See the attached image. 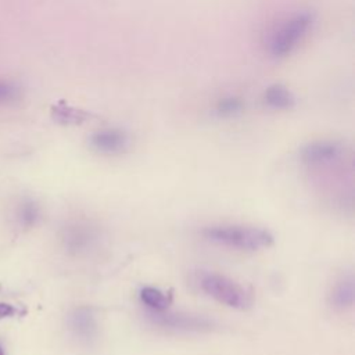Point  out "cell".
<instances>
[{
  "label": "cell",
  "instance_id": "cell-1",
  "mask_svg": "<svg viewBox=\"0 0 355 355\" xmlns=\"http://www.w3.org/2000/svg\"><path fill=\"white\" fill-rule=\"evenodd\" d=\"M201 236L211 243L241 251H259L273 244L269 230L252 225H211L201 230Z\"/></svg>",
  "mask_w": 355,
  "mask_h": 355
},
{
  "label": "cell",
  "instance_id": "cell-2",
  "mask_svg": "<svg viewBox=\"0 0 355 355\" xmlns=\"http://www.w3.org/2000/svg\"><path fill=\"white\" fill-rule=\"evenodd\" d=\"M198 287L202 293L214 298L216 302L233 309H247L251 306L252 302L250 293L240 283L220 273H200Z\"/></svg>",
  "mask_w": 355,
  "mask_h": 355
},
{
  "label": "cell",
  "instance_id": "cell-3",
  "mask_svg": "<svg viewBox=\"0 0 355 355\" xmlns=\"http://www.w3.org/2000/svg\"><path fill=\"white\" fill-rule=\"evenodd\" d=\"M313 24V15L301 11L288 18L272 36L270 54L273 57H284L290 54L304 39Z\"/></svg>",
  "mask_w": 355,
  "mask_h": 355
},
{
  "label": "cell",
  "instance_id": "cell-4",
  "mask_svg": "<svg viewBox=\"0 0 355 355\" xmlns=\"http://www.w3.org/2000/svg\"><path fill=\"white\" fill-rule=\"evenodd\" d=\"M148 318L157 326L183 333L211 331L216 326L215 320L209 319L208 316L190 312H173L169 309L161 312L148 311Z\"/></svg>",
  "mask_w": 355,
  "mask_h": 355
},
{
  "label": "cell",
  "instance_id": "cell-5",
  "mask_svg": "<svg viewBox=\"0 0 355 355\" xmlns=\"http://www.w3.org/2000/svg\"><path fill=\"white\" fill-rule=\"evenodd\" d=\"M345 148L336 140H315L305 144L300 151V158L304 165L311 169L331 168L341 162Z\"/></svg>",
  "mask_w": 355,
  "mask_h": 355
},
{
  "label": "cell",
  "instance_id": "cell-6",
  "mask_svg": "<svg viewBox=\"0 0 355 355\" xmlns=\"http://www.w3.org/2000/svg\"><path fill=\"white\" fill-rule=\"evenodd\" d=\"M129 136L126 132L115 128H107L96 130L90 139L89 144L90 147L104 155H116L122 154L129 147Z\"/></svg>",
  "mask_w": 355,
  "mask_h": 355
},
{
  "label": "cell",
  "instance_id": "cell-7",
  "mask_svg": "<svg viewBox=\"0 0 355 355\" xmlns=\"http://www.w3.org/2000/svg\"><path fill=\"white\" fill-rule=\"evenodd\" d=\"M68 326L73 336L86 344L94 341L98 336V322L93 308L82 305L75 308L68 316Z\"/></svg>",
  "mask_w": 355,
  "mask_h": 355
},
{
  "label": "cell",
  "instance_id": "cell-8",
  "mask_svg": "<svg viewBox=\"0 0 355 355\" xmlns=\"http://www.w3.org/2000/svg\"><path fill=\"white\" fill-rule=\"evenodd\" d=\"M355 301V280L351 273L341 276L331 287L329 304L338 312H345L354 306Z\"/></svg>",
  "mask_w": 355,
  "mask_h": 355
},
{
  "label": "cell",
  "instance_id": "cell-9",
  "mask_svg": "<svg viewBox=\"0 0 355 355\" xmlns=\"http://www.w3.org/2000/svg\"><path fill=\"white\" fill-rule=\"evenodd\" d=\"M97 229L90 226V225H73L71 226V229L68 230L67 234V243L68 247L76 252L79 251H86L87 248H90L93 245V243L97 241Z\"/></svg>",
  "mask_w": 355,
  "mask_h": 355
},
{
  "label": "cell",
  "instance_id": "cell-10",
  "mask_svg": "<svg viewBox=\"0 0 355 355\" xmlns=\"http://www.w3.org/2000/svg\"><path fill=\"white\" fill-rule=\"evenodd\" d=\"M139 298L150 312L166 311L172 302V295L169 293L154 286H143L139 291Z\"/></svg>",
  "mask_w": 355,
  "mask_h": 355
},
{
  "label": "cell",
  "instance_id": "cell-11",
  "mask_svg": "<svg viewBox=\"0 0 355 355\" xmlns=\"http://www.w3.org/2000/svg\"><path fill=\"white\" fill-rule=\"evenodd\" d=\"M263 101L268 107L273 110H288L294 107L295 97L283 85H272L263 93Z\"/></svg>",
  "mask_w": 355,
  "mask_h": 355
},
{
  "label": "cell",
  "instance_id": "cell-12",
  "mask_svg": "<svg viewBox=\"0 0 355 355\" xmlns=\"http://www.w3.org/2000/svg\"><path fill=\"white\" fill-rule=\"evenodd\" d=\"M51 116L55 122L61 125H79L87 119V112L71 107L64 101H60L58 104L53 105Z\"/></svg>",
  "mask_w": 355,
  "mask_h": 355
},
{
  "label": "cell",
  "instance_id": "cell-13",
  "mask_svg": "<svg viewBox=\"0 0 355 355\" xmlns=\"http://www.w3.org/2000/svg\"><path fill=\"white\" fill-rule=\"evenodd\" d=\"M244 103L240 97L227 96L218 101L216 104V114L219 116H234L243 111Z\"/></svg>",
  "mask_w": 355,
  "mask_h": 355
},
{
  "label": "cell",
  "instance_id": "cell-14",
  "mask_svg": "<svg viewBox=\"0 0 355 355\" xmlns=\"http://www.w3.org/2000/svg\"><path fill=\"white\" fill-rule=\"evenodd\" d=\"M19 97V89L11 82L0 80V103L15 101Z\"/></svg>",
  "mask_w": 355,
  "mask_h": 355
},
{
  "label": "cell",
  "instance_id": "cell-15",
  "mask_svg": "<svg viewBox=\"0 0 355 355\" xmlns=\"http://www.w3.org/2000/svg\"><path fill=\"white\" fill-rule=\"evenodd\" d=\"M37 218V209L33 204H25L24 207V211H22V219L25 220V223L31 225L36 220Z\"/></svg>",
  "mask_w": 355,
  "mask_h": 355
},
{
  "label": "cell",
  "instance_id": "cell-16",
  "mask_svg": "<svg viewBox=\"0 0 355 355\" xmlns=\"http://www.w3.org/2000/svg\"><path fill=\"white\" fill-rule=\"evenodd\" d=\"M15 313H17V309L12 305L6 304V302H0V320L4 319V318H10Z\"/></svg>",
  "mask_w": 355,
  "mask_h": 355
},
{
  "label": "cell",
  "instance_id": "cell-17",
  "mask_svg": "<svg viewBox=\"0 0 355 355\" xmlns=\"http://www.w3.org/2000/svg\"><path fill=\"white\" fill-rule=\"evenodd\" d=\"M0 355H4V351H3V348L0 347Z\"/></svg>",
  "mask_w": 355,
  "mask_h": 355
}]
</instances>
